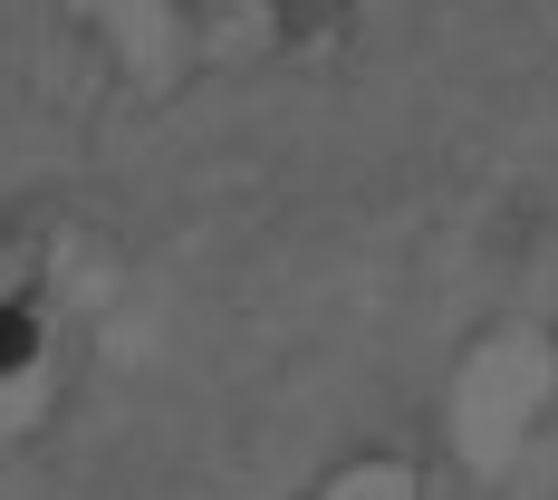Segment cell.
<instances>
[{"label": "cell", "instance_id": "obj_1", "mask_svg": "<svg viewBox=\"0 0 558 500\" xmlns=\"http://www.w3.org/2000/svg\"><path fill=\"white\" fill-rule=\"evenodd\" d=\"M20 356H29V318H20V308H0V376H10Z\"/></svg>", "mask_w": 558, "mask_h": 500}]
</instances>
